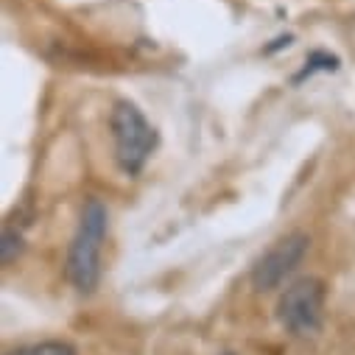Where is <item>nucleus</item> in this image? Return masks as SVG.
<instances>
[{
	"mask_svg": "<svg viewBox=\"0 0 355 355\" xmlns=\"http://www.w3.org/2000/svg\"><path fill=\"white\" fill-rule=\"evenodd\" d=\"M107 235V207L98 199H87L78 232L67 254V277L78 294H93L101 280V243Z\"/></svg>",
	"mask_w": 355,
	"mask_h": 355,
	"instance_id": "obj_1",
	"label": "nucleus"
},
{
	"mask_svg": "<svg viewBox=\"0 0 355 355\" xmlns=\"http://www.w3.org/2000/svg\"><path fill=\"white\" fill-rule=\"evenodd\" d=\"M112 137H115V157H118L121 168L129 176L140 173L148 154L157 146V132L135 104H129V101L115 104V110H112Z\"/></svg>",
	"mask_w": 355,
	"mask_h": 355,
	"instance_id": "obj_2",
	"label": "nucleus"
},
{
	"mask_svg": "<svg viewBox=\"0 0 355 355\" xmlns=\"http://www.w3.org/2000/svg\"><path fill=\"white\" fill-rule=\"evenodd\" d=\"M324 316V286L316 277H305L291 283L280 302H277V319L291 336H316Z\"/></svg>",
	"mask_w": 355,
	"mask_h": 355,
	"instance_id": "obj_3",
	"label": "nucleus"
},
{
	"mask_svg": "<svg viewBox=\"0 0 355 355\" xmlns=\"http://www.w3.org/2000/svg\"><path fill=\"white\" fill-rule=\"evenodd\" d=\"M311 238L305 232H291L286 238H280L269 252H266L252 269V286L257 291H272L277 288L297 266L302 263V257L308 254Z\"/></svg>",
	"mask_w": 355,
	"mask_h": 355,
	"instance_id": "obj_4",
	"label": "nucleus"
},
{
	"mask_svg": "<svg viewBox=\"0 0 355 355\" xmlns=\"http://www.w3.org/2000/svg\"><path fill=\"white\" fill-rule=\"evenodd\" d=\"M9 355H76V349L70 344H62V341H42V344H34V347L15 349Z\"/></svg>",
	"mask_w": 355,
	"mask_h": 355,
	"instance_id": "obj_5",
	"label": "nucleus"
},
{
	"mask_svg": "<svg viewBox=\"0 0 355 355\" xmlns=\"http://www.w3.org/2000/svg\"><path fill=\"white\" fill-rule=\"evenodd\" d=\"M20 249H23L20 235H15L12 230H6V232H3V263H12V260L20 254Z\"/></svg>",
	"mask_w": 355,
	"mask_h": 355,
	"instance_id": "obj_6",
	"label": "nucleus"
},
{
	"mask_svg": "<svg viewBox=\"0 0 355 355\" xmlns=\"http://www.w3.org/2000/svg\"><path fill=\"white\" fill-rule=\"evenodd\" d=\"M227 355H230V352H227Z\"/></svg>",
	"mask_w": 355,
	"mask_h": 355,
	"instance_id": "obj_7",
	"label": "nucleus"
}]
</instances>
